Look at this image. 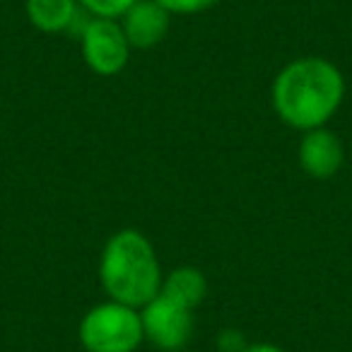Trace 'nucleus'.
<instances>
[{"label": "nucleus", "mask_w": 352, "mask_h": 352, "mask_svg": "<svg viewBox=\"0 0 352 352\" xmlns=\"http://www.w3.org/2000/svg\"><path fill=\"white\" fill-rule=\"evenodd\" d=\"M345 97L342 73L326 58H297L273 82V107L287 126L299 131L323 128Z\"/></svg>", "instance_id": "f257e3e1"}, {"label": "nucleus", "mask_w": 352, "mask_h": 352, "mask_svg": "<svg viewBox=\"0 0 352 352\" xmlns=\"http://www.w3.org/2000/svg\"><path fill=\"white\" fill-rule=\"evenodd\" d=\"M99 280L113 302L133 309H142L152 302L164 280L152 241L138 230L116 232L104 246Z\"/></svg>", "instance_id": "f03ea898"}, {"label": "nucleus", "mask_w": 352, "mask_h": 352, "mask_svg": "<svg viewBox=\"0 0 352 352\" xmlns=\"http://www.w3.org/2000/svg\"><path fill=\"white\" fill-rule=\"evenodd\" d=\"M142 340L140 311L113 299L92 307L80 321V342L87 352H135Z\"/></svg>", "instance_id": "7ed1b4c3"}, {"label": "nucleus", "mask_w": 352, "mask_h": 352, "mask_svg": "<svg viewBox=\"0 0 352 352\" xmlns=\"http://www.w3.org/2000/svg\"><path fill=\"white\" fill-rule=\"evenodd\" d=\"M140 321L145 340L164 352H182L193 338V311L164 294L142 307Z\"/></svg>", "instance_id": "20e7f679"}, {"label": "nucleus", "mask_w": 352, "mask_h": 352, "mask_svg": "<svg viewBox=\"0 0 352 352\" xmlns=\"http://www.w3.org/2000/svg\"><path fill=\"white\" fill-rule=\"evenodd\" d=\"M82 56L89 70L97 75H116L126 68L131 58V44L123 34L121 22L107 17H92L85 32L80 34Z\"/></svg>", "instance_id": "39448f33"}, {"label": "nucleus", "mask_w": 352, "mask_h": 352, "mask_svg": "<svg viewBox=\"0 0 352 352\" xmlns=\"http://www.w3.org/2000/svg\"><path fill=\"white\" fill-rule=\"evenodd\" d=\"M171 12L157 0H135L121 17L123 34L131 49H155L169 34Z\"/></svg>", "instance_id": "423d86ee"}, {"label": "nucleus", "mask_w": 352, "mask_h": 352, "mask_svg": "<svg viewBox=\"0 0 352 352\" xmlns=\"http://www.w3.org/2000/svg\"><path fill=\"white\" fill-rule=\"evenodd\" d=\"M345 162V147L340 138L328 128L307 131L299 142V164L311 179H331Z\"/></svg>", "instance_id": "0eeeda50"}, {"label": "nucleus", "mask_w": 352, "mask_h": 352, "mask_svg": "<svg viewBox=\"0 0 352 352\" xmlns=\"http://www.w3.org/2000/svg\"><path fill=\"white\" fill-rule=\"evenodd\" d=\"M160 294L184 304V307L193 311V309L206 299L208 280H206V275L198 268H193V265H182V268L171 270V273L162 280Z\"/></svg>", "instance_id": "6e6552de"}, {"label": "nucleus", "mask_w": 352, "mask_h": 352, "mask_svg": "<svg viewBox=\"0 0 352 352\" xmlns=\"http://www.w3.org/2000/svg\"><path fill=\"white\" fill-rule=\"evenodd\" d=\"M78 10V0H27V17L36 30L46 34L70 30Z\"/></svg>", "instance_id": "1a4fd4ad"}, {"label": "nucleus", "mask_w": 352, "mask_h": 352, "mask_svg": "<svg viewBox=\"0 0 352 352\" xmlns=\"http://www.w3.org/2000/svg\"><path fill=\"white\" fill-rule=\"evenodd\" d=\"M78 3H80V8H85L92 17L118 20L135 0H78Z\"/></svg>", "instance_id": "9d476101"}, {"label": "nucleus", "mask_w": 352, "mask_h": 352, "mask_svg": "<svg viewBox=\"0 0 352 352\" xmlns=\"http://www.w3.org/2000/svg\"><path fill=\"white\" fill-rule=\"evenodd\" d=\"M157 3L176 15H196V12H206L215 8L220 0H157Z\"/></svg>", "instance_id": "9b49d317"}, {"label": "nucleus", "mask_w": 352, "mask_h": 352, "mask_svg": "<svg viewBox=\"0 0 352 352\" xmlns=\"http://www.w3.org/2000/svg\"><path fill=\"white\" fill-rule=\"evenodd\" d=\"M217 347L220 352H244L249 347V340L241 331L236 328H225V331L217 336Z\"/></svg>", "instance_id": "f8f14e48"}, {"label": "nucleus", "mask_w": 352, "mask_h": 352, "mask_svg": "<svg viewBox=\"0 0 352 352\" xmlns=\"http://www.w3.org/2000/svg\"><path fill=\"white\" fill-rule=\"evenodd\" d=\"M244 352H285V350L278 345H273V342H254V345H249Z\"/></svg>", "instance_id": "ddd939ff"}]
</instances>
